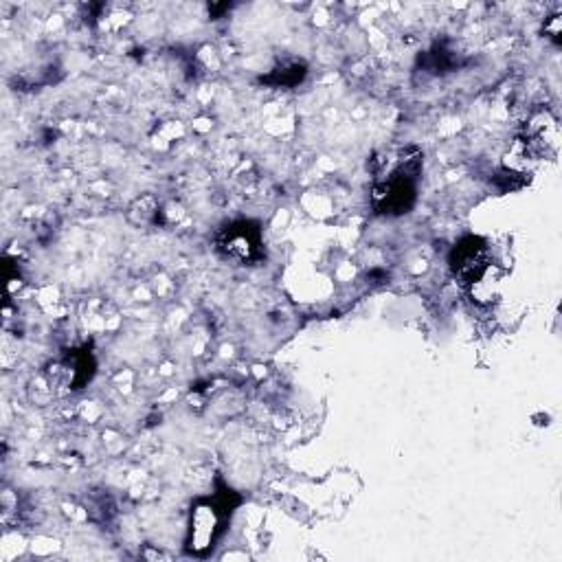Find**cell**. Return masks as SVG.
<instances>
[{"mask_svg":"<svg viewBox=\"0 0 562 562\" xmlns=\"http://www.w3.org/2000/svg\"><path fill=\"white\" fill-rule=\"evenodd\" d=\"M420 174V156L402 159V165L374 191V205L380 213H404L415 198V178Z\"/></svg>","mask_w":562,"mask_h":562,"instance_id":"obj_1","label":"cell"},{"mask_svg":"<svg viewBox=\"0 0 562 562\" xmlns=\"http://www.w3.org/2000/svg\"><path fill=\"white\" fill-rule=\"evenodd\" d=\"M218 249L227 257H231V260L249 262L257 255V251H260V231L246 222L231 224V227H227V231L220 235Z\"/></svg>","mask_w":562,"mask_h":562,"instance_id":"obj_2","label":"cell"},{"mask_svg":"<svg viewBox=\"0 0 562 562\" xmlns=\"http://www.w3.org/2000/svg\"><path fill=\"white\" fill-rule=\"evenodd\" d=\"M488 260H486V246L479 238H468L457 246L453 253V268L455 275L462 277L464 281H475L486 271Z\"/></svg>","mask_w":562,"mask_h":562,"instance_id":"obj_3","label":"cell"}]
</instances>
